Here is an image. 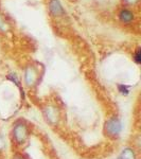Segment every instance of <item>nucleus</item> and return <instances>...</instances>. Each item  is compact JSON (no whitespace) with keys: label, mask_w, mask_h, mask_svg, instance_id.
Segmentation results:
<instances>
[{"label":"nucleus","mask_w":141,"mask_h":159,"mask_svg":"<svg viewBox=\"0 0 141 159\" xmlns=\"http://www.w3.org/2000/svg\"><path fill=\"white\" fill-rule=\"evenodd\" d=\"M28 136H29V129H28V125L24 121H17L13 125L12 138L16 144H24L28 139Z\"/></svg>","instance_id":"1"},{"label":"nucleus","mask_w":141,"mask_h":159,"mask_svg":"<svg viewBox=\"0 0 141 159\" xmlns=\"http://www.w3.org/2000/svg\"><path fill=\"white\" fill-rule=\"evenodd\" d=\"M120 159H136V154L130 148H125L120 154Z\"/></svg>","instance_id":"6"},{"label":"nucleus","mask_w":141,"mask_h":159,"mask_svg":"<svg viewBox=\"0 0 141 159\" xmlns=\"http://www.w3.org/2000/svg\"><path fill=\"white\" fill-rule=\"evenodd\" d=\"M4 148V142H3V139H2L1 135H0V151H2Z\"/></svg>","instance_id":"9"},{"label":"nucleus","mask_w":141,"mask_h":159,"mask_svg":"<svg viewBox=\"0 0 141 159\" xmlns=\"http://www.w3.org/2000/svg\"><path fill=\"white\" fill-rule=\"evenodd\" d=\"M134 18V15L133 13L129 11V10H123L120 13V19L122 20L123 22H130Z\"/></svg>","instance_id":"7"},{"label":"nucleus","mask_w":141,"mask_h":159,"mask_svg":"<svg viewBox=\"0 0 141 159\" xmlns=\"http://www.w3.org/2000/svg\"><path fill=\"white\" fill-rule=\"evenodd\" d=\"M43 115L45 117L46 121L51 125H55L60 121V111H58L57 107H55L54 105H47L43 109Z\"/></svg>","instance_id":"3"},{"label":"nucleus","mask_w":141,"mask_h":159,"mask_svg":"<svg viewBox=\"0 0 141 159\" xmlns=\"http://www.w3.org/2000/svg\"><path fill=\"white\" fill-rule=\"evenodd\" d=\"M122 132V123L117 117H112L105 123V133L111 138L119 137Z\"/></svg>","instance_id":"2"},{"label":"nucleus","mask_w":141,"mask_h":159,"mask_svg":"<svg viewBox=\"0 0 141 159\" xmlns=\"http://www.w3.org/2000/svg\"><path fill=\"white\" fill-rule=\"evenodd\" d=\"M127 2H130V3H133V2H136L137 0H126Z\"/></svg>","instance_id":"10"},{"label":"nucleus","mask_w":141,"mask_h":159,"mask_svg":"<svg viewBox=\"0 0 141 159\" xmlns=\"http://www.w3.org/2000/svg\"><path fill=\"white\" fill-rule=\"evenodd\" d=\"M14 159H24L22 157H20V156H16V157H15Z\"/></svg>","instance_id":"11"},{"label":"nucleus","mask_w":141,"mask_h":159,"mask_svg":"<svg viewBox=\"0 0 141 159\" xmlns=\"http://www.w3.org/2000/svg\"><path fill=\"white\" fill-rule=\"evenodd\" d=\"M134 60H135V61L137 64H140L141 63V52H140V49H138L137 51H136Z\"/></svg>","instance_id":"8"},{"label":"nucleus","mask_w":141,"mask_h":159,"mask_svg":"<svg viewBox=\"0 0 141 159\" xmlns=\"http://www.w3.org/2000/svg\"><path fill=\"white\" fill-rule=\"evenodd\" d=\"M37 81V71L34 67H28L25 72V82L27 86H33Z\"/></svg>","instance_id":"4"},{"label":"nucleus","mask_w":141,"mask_h":159,"mask_svg":"<svg viewBox=\"0 0 141 159\" xmlns=\"http://www.w3.org/2000/svg\"><path fill=\"white\" fill-rule=\"evenodd\" d=\"M50 11L54 16H61L64 14V9L58 0H51L50 1Z\"/></svg>","instance_id":"5"}]
</instances>
